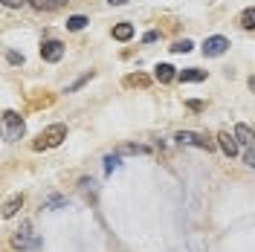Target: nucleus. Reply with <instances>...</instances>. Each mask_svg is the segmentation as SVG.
Listing matches in <instances>:
<instances>
[{
    "instance_id": "f257e3e1",
    "label": "nucleus",
    "mask_w": 255,
    "mask_h": 252,
    "mask_svg": "<svg viewBox=\"0 0 255 252\" xmlns=\"http://www.w3.org/2000/svg\"><path fill=\"white\" fill-rule=\"evenodd\" d=\"M67 139V125H49V127H44L41 133H38V139L32 142V148L35 151H47V148H58L61 142Z\"/></svg>"
},
{
    "instance_id": "f03ea898",
    "label": "nucleus",
    "mask_w": 255,
    "mask_h": 252,
    "mask_svg": "<svg viewBox=\"0 0 255 252\" xmlns=\"http://www.w3.org/2000/svg\"><path fill=\"white\" fill-rule=\"evenodd\" d=\"M180 145H191V148H203V151H215V142L203 136V133H194V130H177L174 136Z\"/></svg>"
},
{
    "instance_id": "7ed1b4c3",
    "label": "nucleus",
    "mask_w": 255,
    "mask_h": 252,
    "mask_svg": "<svg viewBox=\"0 0 255 252\" xmlns=\"http://www.w3.org/2000/svg\"><path fill=\"white\" fill-rule=\"evenodd\" d=\"M3 125H6V142L20 139V136H23V130H26L23 119H20L15 111H6V113H3Z\"/></svg>"
},
{
    "instance_id": "20e7f679",
    "label": "nucleus",
    "mask_w": 255,
    "mask_h": 252,
    "mask_svg": "<svg viewBox=\"0 0 255 252\" xmlns=\"http://www.w3.org/2000/svg\"><path fill=\"white\" fill-rule=\"evenodd\" d=\"M12 244H15L17 250H38V244H41V241L32 235V226H29V223H23V226L17 229V235L12 238Z\"/></svg>"
},
{
    "instance_id": "39448f33",
    "label": "nucleus",
    "mask_w": 255,
    "mask_h": 252,
    "mask_svg": "<svg viewBox=\"0 0 255 252\" xmlns=\"http://www.w3.org/2000/svg\"><path fill=\"white\" fill-rule=\"evenodd\" d=\"M41 58L49 61V64L61 61L64 58V44L61 41H44V44H41Z\"/></svg>"
},
{
    "instance_id": "423d86ee",
    "label": "nucleus",
    "mask_w": 255,
    "mask_h": 252,
    "mask_svg": "<svg viewBox=\"0 0 255 252\" xmlns=\"http://www.w3.org/2000/svg\"><path fill=\"white\" fill-rule=\"evenodd\" d=\"M226 49H229V38L212 35V38H206V44H203V55H223Z\"/></svg>"
},
{
    "instance_id": "0eeeda50",
    "label": "nucleus",
    "mask_w": 255,
    "mask_h": 252,
    "mask_svg": "<svg viewBox=\"0 0 255 252\" xmlns=\"http://www.w3.org/2000/svg\"><path fill=\"white\" fill-rule=\"evenodd\" d=\"M218 145H221V151L226 154V157H235L241 142H238V136H235V133H226V130H223V133H218Z\"/></svg>"
},
{
    "instance_id": "6e6552de",
    "label": "nucleus",
    "mask_w": 255,
    "mask_h": 252,
    "mask_svg": "<svg viewBox=\"0 0 255 252\" xmlns=\"http://www.w3.org/2000/svg\"><path fill=\"white\" fill-rule=\"evenodd\" d=\"M154 76H157L159 84H171V81L177 79V70L171 64H157V73H154Z\"/></svg>"
},
{
    "instance_id": "1a4fd4ad",
    "label": "nucleus",
    "mask_w": 255,
    "mask_h": 252,
    "mask_svg": "<svg viewBox=\"0 0 255 252\" xmlns=\"http://www.w3.org/2000/svg\"><path fill=\"white\" fill-rule=\"evenodd\" d=\"M235 136H238L241 145H250V148L255 145V130L250 125H244V122H241V125H235Z\"/></svg>"
},
{
    "instance_id": "9d476101",
    "label": "nucleus",
    "mask_w": 255,
    "mask_h": 252,
    "mask_svg": "<svg viewBox=\"0 0 255 252\" xmlns=\"http://www.w3.org/2000/svg\"><path fill=\"white\" fill-rule=\"evenodd\" d=\"M177 79H180V81H203V79H206V70H197V67H189V70L177 73Z\"/></svg>"
},
{
    "instance_id": "9b49d317",
    "label": "nucleus",
    "mask_w": 255,
    "mask_h": 252,
    "mask_svg": "<svg viewBox=\"0 0 255 252\" xmlns=\"http://www.w3.org/2000/svg\"><path fill=\"white\" fill-rule=\"evenodd\" d=\"M67 0H29V6L41 9V12H52V9H61Z\"/></svg>"
},
{
    "instance_id": "f8f14e48",
    "label": "nucleus",
    "mask_w": 255,
    "mask_h": 252,
    "mask_svg": "<svg viewBox=\"0 0 255 252\" xmlns=\"http://www.w3.org/2000/svg\"><path fill=\"white\" fill-rule=\"evenodd\" d=\"M113 38H116V41H130V38H133V26H130V23H116V26H113Z\"/></svg>"
},
{
    "instance_id": "ddd939ff",
    "label": "nucleus",
    "mask_w": 255,
    "mask_h": 252,
    "mask_svg": "<svg viewBox=\"0 0 255 252\" xmlns=\"http://www.w3.org/2000/svg\"><path fill=\"white\" fill-rule=\"evenodd\" d=\"M20 206H23V197H20V194L9 197V200L3 203V218H12V215H15V212L20 209Z\"/></svg>"
},
{
    "instance_id": "4468645a",
    "label": "nucleus",
    "mask_w": 255,
    "mask_h": 252,
    "mask_svg": "<svg viewBox=\"0 0 255 252\" xmlns=\"http://www.w3.org/2000/svg\"><path fill=\"white\" fill-rule=\"evenodd\" d=\"M87 23H90V20H87L84 15H73V17H67V29H70V32H79V29H84Z\"/></svg>"
},
{
    "instance_id": "2eb2a0df",
    "label": "nucleus",
    "mask_w": 255,
    "mask_h": 252,
    "mask_svg": "<svg viewBox=\"0 0 255 252\" xmlns=\"http://www.w3.org/2000/svg\"><path fill=\"white\" fill-rule=\"evenodd\" d=\"M238 23L244 26V29H255V9H253V6L241 12V20H238Z\"/></svg>"
},
{
    "instance_id": "dca6fc26",
    "label": "nucleus",
    "mask_w": 255,
    "mask_h": 252,
    "mask_svg": "<svg viewBox=\"0 0 255 252\" xmlns=\"http://www.w3.org/2000/svg\"><path fill=\"white\" fill-rule=\"evenodd\" d=\"M125 84H130V87H148L151 84V79L148 76H142V73H133V76H128Z\"/></svg>"
},
{
    "instance_id": "f3484780",
    "label": "nucleus",
    "mask_w": 255,
    "mask_h": 252,
    "mask_svg": "<svg viewBox=\"0 0 255 252\" xmlns=\"http://www.w3.org/2000/svg\"><path fill=\"white\" fill-rule=\"evenodd\" d=\"M191 47H194V44H191L189 38H183V41H174V44H171V52H177V55H180V52H191Z\"/></svg>"
},
{
    "instance_id": "a211bd4d",
    "label": "nucleus",
    "mask_w": 255,
    "mask_h": 252,
    "mask_svg": "<svg viewBox=\"0 0 255 252\" xmlns=\"http://www.w3.org/2000/svg\"><path fill=\"white\" fill-rule=\"evenodd\" d=\"M122 165V159H119V154H111V157H105V171L111 174V171H116Z\"/></svg>"
},
{
    "instance_id": "6ab92c4d",
    "label": "nucleus",
    "mask_w": 255,
    "mask_h": 252,
    "mask_svg": "<svg viewBox=\"0 0 255 252\" xmlns=\"http://www.w3.org/2000/svg\"><path fill=\"white\" fill-rule=\"evenodd\" d=\"M148 151H151L148 145H125L122 148V154H148Z\"/></svg>"
},
{
    "instance_id": "aec40b11",
    "label": "nucleus",
    "mask_w": 255,
    "mask_h": 252,
    "mask_svg": "<svg viewBox=\"0 0 255 252\" xmlns=\"http://www.w3.org/2000/svg\"><path fill=\"white\" fill-rule=\"evenodd\" d=\"M58 206H67V200L64 197H49L47 203H44V209H58Z\"/></svg>"
},
{
    "instance_id": "412c9836",
    "label": "nucleus",
    "mask_w": 255,
    "mask_h": 252,
    "mask_svg": "<svg viewBox=\"0 0 255 252\" xmlns=\"http://www.w3.org/2000/svg\"><path fill=\"white\" fill-rule=\"evenodd\" d=\"M244 162H247L250 168H255V148H250V151L244 154Z\"/></svg>"
},
{
    "instance_id": "4be33fe9",
    "label": "nucleus",
    "mask_w": 255,
    "mask_h": 252,
    "mask_svg": "<svg viewBox=\"0 0 255 252\" xmlns=\"http://www.w3.org/2000/svg\"><path fill=\"white\" fill-rule=\"evenodd\" d=\"M186 108H189V111H203L206 105H203V102H194V99H191V102H186Z\"/></svg>"
},
{
    "instance_id": "5701e85b",
    "label": "nucleus",
    "mask_w": 255,
    "mask_h": 252,
    "mask_svg": "<svg viewBox=\"0 0 255 252\" xmlns=\"http://www.w3.org/2000/svg\"><path fill=\"white\" fill-rule=\"evenodd\" d=\"M23 3H29V0H3V6H9V9H17V6H23Z\"/></svg>"
},
{
    "instance_id": "b1692460",
    "label": "nucleus",
    "mask_w": 255,
    "mask_h": 252,
    "mask_svg": "<svg viewBox=\"0 0 255 252\" xmlns=\"http://www.w3.org/2000/svg\"><path fill=\"white\" fill-rule=\"evenodd\" d=\"M108 3H111V6H125L128 0H108Z\"/></svg>"
},
{
    "instance_id": "393cba45",
    "label": "nucleus",
    "mask_w": 255,
    "mask_h": 252,
    "mask_svg": "<svg viewBox=\"0 0 255 252\" xmlns=\"http://www.w3.org/2000/svg\"><path fill=\"white\" fill-rule=\"evenodd\" d=\"M250 90L255 93V76H250Z\"/></svg>"
}]
</instances>
